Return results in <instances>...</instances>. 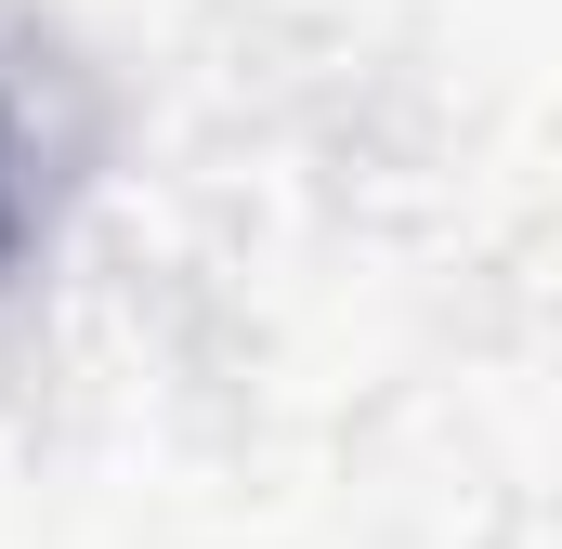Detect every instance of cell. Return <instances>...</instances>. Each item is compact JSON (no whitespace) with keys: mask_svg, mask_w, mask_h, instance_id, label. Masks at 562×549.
<instances>
[{"mask_svg":"<svg viewBox=\"0 0 562 549\" xmlns=\"http://www.w3.org/2000/svg\"><path fill=\"white\" fill-rule=\"evenodd\" d=\"M79 157H92V132H79V79H66L53 53L0 40V274L53 236Z\"/></svg>","mask_w":562,"mask_h":549,"instance_id":"obj_1","label":"cell"}]
</instances>
